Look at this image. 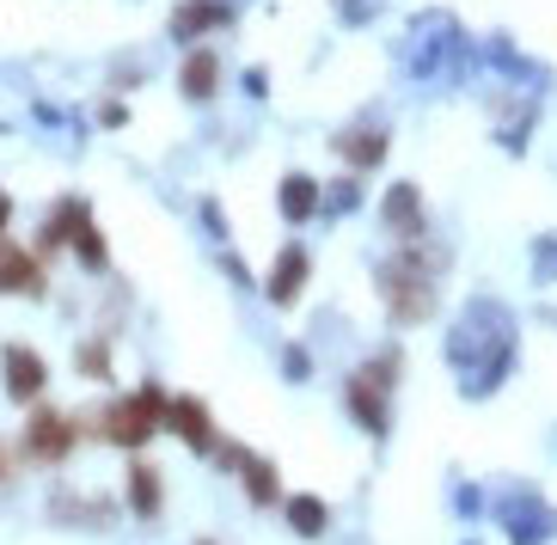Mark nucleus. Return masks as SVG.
I'll list each match as a JSON object with an SVG mask.
<instances>
[{"label": "nucleus", "mask_w": 557, "mask_h": 545, "mask_svg": "<svg viewBox=\"0 0 557 545\" xmlns=\"http://www.w3.org/2000/svg\"><path fill=\"white\" fill-rule=\"evenodd\" d=\"M435 270H442V251H398L393 264L380 270V295H386V313L393 325H423L435 313Z\"/></svg>", "instance_id": "nucleus-1"}, {"label": "nucleus", "mask_w": 557, "mask_h": 545, "mask_svg": "<svg viewBox=\"0 0 557 545\" xmlns=\"http://www.w3.org/2000/svg\"><path fill=\"white\" fill-rule=\"evenodd\" d=\"M165 411H172V393H160V386H135V393H123V398H111L99 417H92V435L99 442H111V447H148L153 435L165 430Z\"/></svg>", "instance_id": "nucleus-2"}, {"label": "nucleus", "mask_w": 557, "mask_h": 545, "mask_svg": "<svg viewBox=\"0 0 557 545\" xmlns=\"http://www.w3.org/2000/svg\"><path fill=\"white\" fill-rule=\"evenodd\" d=\"M398 386V349H386V356H374V362H361L356 374H349L344 386V405L356 411V423L368 435H386V393Z\"/></svg>", "instance_id": "nucleus-3"}, {"label": "nucleus", "mask_w": 557, "mask_h": 545, "mask_svg": "<svg viewBox=\"0 0 557 545\" xmlns=\"http://www.w3.org/2000/svg\"><path fill=\"white\" fill-rule=\"evenodd\" d=\"M81 447V423L67 411H50V405H32V417H25V460L37 466H62L67 454Z\"/></svg>", "instance_id": "nucleus-4"}, {"label": "nucleus", "mask_w": 557, "mask_h": 545, "mask_svg": "<svg viewBox=\"0 0 557 545\" xmlns=\"http://www.w3.org/2000/svg\"><path fill=\"white\" fill-rule=\"evenodd\" d=\"M0 381H7V398L37 405L44 386H50V362H44L32 344H7V349H0Z\"/></svg>", "instance_id": "nucleus-5"}, {"label": "nucleus", "mask_w": 557, "mask_h": 545, "mask_svg": "<svg viewBox=\"0 0 557 545\" xmlns=\"http://www.w3.org/2000/svg\"><path fill=\"white\" fill-rule=\"evenodd\" d=\"M165 430L178 435V442L190 447V454H214V442H221V435H214L209 405H202V398H190V393L172 398V411H165Z\"/></svg>", "instance_id": "nucleus-6"}, {"label": "nucleus", "mask_w": 557, "mask_h": 545, "mask_svg": "<svg viewBox=\"0 0 557 545\" xmlns=\"http://www.w3.org/2000/svg\"><path fill=\"white\" fill-rule=\"evenodd\" d=\"M0 295H25V300L44 295V264H37V251L0 239Z\"/></svg>", "instance_id": "nucleus-7"}, {"label": "nucleus", "mask_w": 557, "mask_h": 545, "mask_svg": "<svg viewBox=\"0 0 557 545\" xmlns=\"http://www.w3.org/2000/svg\"><path fill=\"white\" fill-rule=\"evenodd\" d=\"M307 276H312V258L300 246H282L276 270H270V300H276V307H295L300 288H307Z\"/></svg>", "instance_id": "nucleus-8"}, {"label": "nucleus", "mask_w": 557, "mask_h": 545, "mask_svg": "<svg viewBox=\"0 0 557 545\" xmlns=\"http://www.w3.org/2000/svg\"><path fill=\"white\" fill-rule=\"evenodd\" d=\"M380 215L398 239H423V197H417V184H393L386 202H380Z\"/></svg>", "instance_id": "nucleus-9"}, {"label": "nucleus", "mask_w": 557, "mask_h": 545, "mask_svg": "<svg viewBox=\"0 0 557 545\" xmlns=\"http://www.w3.org/2000/svg\"><path fill=\"white\" fill-rule=\"evenodd\" d=\"M227 0H184L178 13H172V37H184V44H197L202 32H221L227 25Z\"/></svg>", "instance_id": "nucleus-10"}, {"label": "nucleus", "mask_w": 557, "mask_h": 545, "mask_svg": "<svg viewBox=\"0 0 557 545\" xmlns=\"http://www.w3.org/2000/svg\"><path fill=\"white\" fill-rule=\"evenodd\" d=\"M129 509L141 515V521H160V509H165V479H160V466L129 460Z\"/></svg>", "instance_id": "nucleus-11"}, {"label": "nucleus", "mask_w": 557, "mask_h": 545, "mask_svg": "<svg viewBox=\"0 0 557 545\" xmlns=\"http://www.w3.org/2000/svg\"><path fill=\"white\" fill-rule=\"evenodd\" d=\"M92 215L81 197H67V202H55L50 215H44V233H37V251H62V246H74V227Z\"/></svg>", "instance_id": "nucleus-12"}, {"label": "nucleus", "mask_w": 557, "mask_h": 545, "mask_svg": "<svg viewBox=\"0 0 557 545\" xmlns=\"http://www.w3.org/2000/svg\"><path fill=\"white\" fill-rule=\"evenodd\" d=\"M276 209H282V221H312V209H319V178H307V172H288L282 178V190H276Z\"/></svg>", "instance_id": "nucleus-13"}, {"label": "nucleus", "mask_w": 557, "mask_h": 545, "mask_svg": "<svg viewBox=\"0 0 557 545\" xmlns=\"http://www.w3.org/2000/svg\"><path fill=\"white\" fill-rule=\"evenodd\" d=\"M50 515L55 521H74V528H104L111 521V503H99V496H55Z\"/></svg>", "instance_id": "nucleus-14"}, {"label": "nucleus", "mask_w": 557, "mask_h": 545, "mask_svg": "<svg viewBox=\"0 0 557 545\" xmlns=\"http://www.w3.org/2000/svg\"><path fill=\"white\" fill-rule=\"evenodd\" d=\"M178 86H184V99H209L214 86H221V62H214L209 50H190V62H184Z\"/></svg>", "instance_id": "nucleus-15"}, {"label": "nucleus", "mask_w": 557, "mask_h": 545, "mask_svg": "<svg viewBox=\"0 0 557 545\" xmlns=\"http://www.w3.org/2000/svg\"><path fill=\"white\" fill-rule=\"evenodd\" d=\"M282 509H288V528L307 533V540H319V533H325V521H331V509L319 503V496H288Z\"/></svg>", "instance_id": "nucleus-16"}, {"label": "nucleus", "mask_w": 557, "mask_h": 545, "mask_svg": "<svg viewBox=\"0 0 557 545\" xmlns=\"http://www.w3.org/2000/svg\"><path fill=\"white\" fill-rule=\"evenodd\" d=\"M246 496L258 503V509H276L282 503V479L270 460H246Z\"/></svg>", "instance_id": "nucleus-17"}, {"label": "nucleus", "mask_w": 557, "mask_h": 545, "mask_svg": "<svg viewBox=\"0 0 557 545\" xmlns=\"http://www.w3.org/2000/svg\"><path fill=\"white\" fill-rule=\"evenodd\" d=\"M74 368H81V381H111V344L104 337H86L74 349Z\"/></svg>", "instance_id": "nucleus-18"}, {"label": "nucleus", "mask_w": 557, "mask_h": 545, "mask_svg": "<svg viewBox=\"0 0 557 545\" xmlns=\"http://www.w3.org/2000/svg\"><path fill=\"white\" fill-rule=\"evenodd\" d=\"M74 251H81V264H86V270H104V264H111V251H104V233L92 227V215L74 227Z\"/></svg>", "instance_id": "nucleus-19"}, {"label": "nucleus", "mask_w": 557, "mask_h": 545, "mask_svg": "<svg viewBox=\"0 0 557 545\" xmlns=\"http://www.w3.org/2000/svg\"><path fill=\"white\" fill-rule=\"evenodd\" d=\"M344 153H349V160H356V165H374L380 153H386V135H361L356 148H349V141H344Z\"/></svg>", "instance_id": "nucleus-20"}, {"label": "nucleus", "mask_w": 557, "mask_h": 545, "mask_svg": "<svg viewBox=\"0 0 557 545\" xmlns=\"http://www.w3.org/2000/svg\"><path fill=\"white\" fill-rule=\"evenodd\" d=\"M214 460L227 466V472H246V460H251V454H246V447H233V442H214Z\"/></svg>", "instance_id": "nucleus-21"}, {"label": "nucleus", "mask_w": 557, "mask_h": 545, "mask_svg": "<svg viewBox=\"0 0 557 545\" xmlns=\"http://www.w3.org/2000/svg\"><path fill=\"white\" fill-rule=\"evenodd\" d=\"M13 484V454H7V442H0V491Z\"/></svg>", "instance_id": "nucleus-22"}, {"label": "nucleus", "mask_w": 557, "mask_h": 545, "mask_svg": "<svg viewBox=\"0 0 557 545\" xmlns=\"http://www.w3.org/2000/svg\"><path fill=\"white\" fill-rule=\"evenodd\" d=\"M7 221H13V197H0V239H7Z\"/></svg>", "instance_id": "nucleus-23"}]
</instances>
